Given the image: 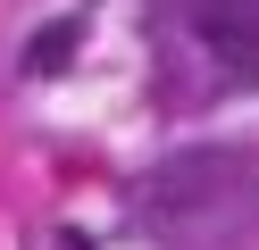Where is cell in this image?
<instances>
[{
    "mask_svg": "<svg viewBox=\"0 0 259 250\" xmlns=\"http://www.w3.org/2000/svg\"><path fill=\"white\" fill-rule=\"evenodd\" d=\"M184 25L234 83H259V0H184Z\"/></svg>",
    "mask_w": 259,
    "mask_h": 250,
    "instance_id": "cell-1",
    "label": "cell"
}]
</instances>
